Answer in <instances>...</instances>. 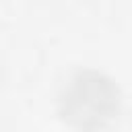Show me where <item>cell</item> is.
<instances>
[{"label": "cell", "mask_w": 132, "mask_h": 132, "mask_svg": "<svg viewBox=\"0 0 132 132\" xmlns=\"http://www.w3.org/2000/svg\"><path fill=\"white\" fill-rule=\"evenodd\" d=\"M64 118L80 130L103 128L118 113V91L111 80L97 72H82L72 78L62 97Z\"/></svg>", "instance_id": "obj_1"}]
</instances>
